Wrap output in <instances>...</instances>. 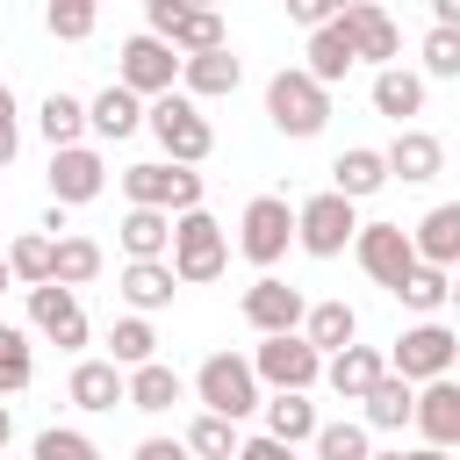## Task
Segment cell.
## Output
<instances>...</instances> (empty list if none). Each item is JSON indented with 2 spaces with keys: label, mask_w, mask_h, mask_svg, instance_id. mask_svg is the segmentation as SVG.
<instances>
[{
  "label": "cell",
  "mask_w": 460,
  "mask_h": 460,
  "mask_svg": "<svg viewBox=\"0 0 460 460\" xmlns=\"http://www.w3.org/2000/svg\"><path fill=\"white\" fill-rule=\"evenodd\" d=\"M144 129L158 137V151H165V165H201L208 151H216V122L187 101V93H158V101H144Z\"/></svg>",
  "instance_id": "1"
},
{
  "label": "cell",
  "mask_w": 460,
  "mask_h": 460,
  "mask_svg": "<svg viewBox=\"0 0 460 460\" xmlns=\"http://www.w3.org/2000/svg\"><path fill=\"white\" fill-rule=\"evenodd\" d=\"M165 266H172V280H187V288L216 280V273L230 266V230H223L208 208H187V216H172V244H165Z\"/></svg>",
  "instance_id": "2"
},
{
  "label": "cell",
  "mask_w": 460,
  "mask_h": 460,
  "mask_svg": "<svg viewBox=\"0 0 460 460\" xmlns=\"http://www.w3.org/2000/svg\"><path fill=\"white\" fill-rule=\"evenodd\" d=\"M194 395H201V417H223V424H244V417L266 402L244 352H208V359L194 367Z\"/></svg>",
  "instance_id": "3"
},
{
  "label": "cell",
  "mask_w": 460,
  "mask_h": 460,
  "mask_svg": "<svg viewBox=\"0 0 460 460\" xmlns=\"http://www.w3.org/2000/svg\"><path fill=\"white\" fill-rule=\"evenodd\" d=\"M381 359H388V374H395V381H410V388H424V381H453L460 338L431 316V323H410V331L395 338V352H381Z\"/></svg>",
  "instance_id": "4"
},
{
  "label": "cell",
  "mask_w": 460,
  "mask_h": 460,
  "mask_svg": "<svg viewBox=\"0 0 460 460\" xmlns=\"http://www.w3.org/2000/svg\"><path fill=\"white\" fill-rule=\"evenodd\" d=\"M266 115H273L280 137H316V129L331 122V93H323L302 65H288V72L266 79Z\"/></svg>",
  "instance_id": "5"
},
{
  "label": "cell",
  "mask_w": 460,
  "mask_h": 460,
  "mask_svg": "<svg viewBox=\"0 0 460 460\" xmlns=\"http://www.w3.org/2000/svg\"><path fill=\"white\" fill-rule=\"evenodd\" d=\"M122 194H129V208L187 216V208H201V172L165 165V158H144V165H122Z\"/></svg>",
  "instance_id": "6"
},
{
  "label": "cell",
  "mask_w": 460,
  "mask_h": 460,
  "mask_svg": "<svg viewBox=\"0 0 460 460\" xmlns=\"http://www.w3.org/2000/svg\"><path fill=\"white\" fill-rule=\"evenodd\" d=\"M288 244H295V208H288V194H252L244 216H237V252H244L252 266H280Z\"/></svg>",
  "instance_id": "7"
},
{
  "label": "cell",
  "mask_w": 460,
  "mask_h": 460,
  "mask_svg": "<svg viewBox=\"0 0 460 460\" xmlns=\"http://www.w3.org/2000/svg\"><path fill=\"white\" fill-rule=\"evenodd\" d=\"M252 381L259 388H273V395H309L316 381H323V359L288 331V338H259V352H252Z\"/></svg>",
  "instance_id": "8"
},
{
  "label": "cell",
  "mask_w": 460,
  "mask_h": 460,
  "mask_svg": "<svg viewBox=\"0 0 460 460\" xmlns=\"http://www.w3.org/2000/svg\"><path fill=\"white\" fill-rule=\"evenodd\" d=\"M352 230H359V208H352V201H338L331 187H323V194H309V201L295 208V244H302L309 259H338V252L352 244Z\"/></svg>",
  "instance_id": "9"
},
{
  "label": "cell",
  "mask_w": 460,
  "mask_h": 460,
  "mask_svg": "<svg viewBox=\"0 0 460 460\" xmlns=\"http://www.w3.org/2000/svg\"><path fill=\"white\" fill-rule=\"evenodd\" d=\"M352 252H359L367 280L388 288V295L417 273V252H410V230H402V223H359V230H352Z\"/></svg>",
  "instance_id": "10"
},
{
  "label": "cell",
  "mask_w": 460,
  "mask_h": 460,
  "mask_svg": "<svg viewBox=\"0 0 460 460\" xmlns=\"http://www.w3.org/2000/svg\"><path fill=\"white\" fill-rule=\"evenodd\" d=\"M172 79H180V58H172V43H158V36H129L122 43V93H137V101H158V93H172Z\"/></svg>",
  "instance_id": "11"
},
{
  "label": "cell",
  "mask_w": 460,
  "mask_h": 460,
  "mask_svg": "<svg viewBox=\"0 0 460 460\" xmlns=\"http://www.w3.org/2000/svg\"><path fill=\"white\" fill-rule=\"evenodd\" d=\"M108 187V158L93 151V144H72V151H50V201L72 216V208H86L93 194Z\"/></svg>",
  "instance_id": "12"
},
{
  "label": "cell",
  "mask_w": 460,
  "mask_h": 460,
  "mask_svg": "<svg viewBox=\"0 0 460 460\" xmlns=\"http://www.w3.org/2000/svg\"><path fill=\"white\" fill-rule=\"evenodd\" d=\"M338 29H345V43H352V58L359 65H395V50H402V36H395V22L374 7V0H345L338 7Z\"/></svg>",
  "instance_id": "13"
},
{
  "label": "cell",
  "mask_w": 460,
  "mask_h": 460,
  "mask_svg": "<svg viewBox=\"0 0 460 460\" xmlns=\"http://www.w3.org/2000/svg\"><path fill=\"white\" fill-rule=\"evenodd\" d=\"M302 288H288V280H273V273H259L252 288H244V323L259 331V338H288V331H302Z\"/></svg>",
  "instance_id": "14"
},
{
  "label": "cell",
  "mask_w": 460,
  "mask_h": 460,
  "mask_svg": "<svg viewBox=\"0 0 460 460\" xmlns=\"http://www.w3.org/2000/svg\"><path fill=\"white\" fill-rule=\"evenodd\" d=\"M29 323H36L50 345H65V352H79V345H86V309H79V295H72V288H58V280L29 288Z\"/></svg>",
  "instance_id": "15"
},
{
  "label": "cell",
  "mask_w": 460,
  "mask_h": 460,
  "mask_svg": "<svg viewBox=\"0 0 460 460\" xmlns=\"http://www.w3.org/2000/svg\"><path fill=\"white\" fill-rule=\"evenodd\" d=\"M410 424L424 431V446L453 453L460 446V381H424L417 402H410Z\"/></svg>",
  "instance_id": "16"
},
{
  "label": "cell",
  "mask_w": 460,
  "mask_h": 460,
  "mask_svg": "<svg viewBox=\"0 0 460 460\" xmlns=\"http://www.w3.org/2000/svg\"><path fill=\"white\" fill-rule=\"evenodd\" d=\"M237 79H244V58L223 43V50H201V58H180V93L201 108V101H223V93H237Z\"/></svg>",
  "instance_id": "17"
},
{
  "label": "cell",
  "mask_w": 460,
  "mask_h": 460,
  "mask_svg": "<svg viewBox=\"0 0 460 460\" xmlns=\"http://www.w3.org/2000/svg\"><path fill=\"white\" fill-rule=\"evenodd\" d=\"M381 165H388V180H410V187H424V180H438L446 172V144L431 137V129H395V144L381 151Z\"/></svg>",
  "instance_id": "18"
},
{
  "label": "cell",
  "mask_w": 460,
  "mask_h": 460,
  "mask_svg": "<svg viewBox=\"0 0 460 460\" xmlns=\"http://www.w3.org/2000/svg\"><path fill=\"white\" fill-rule=\"evenodd\" d=\"M381 187H388V165H381V151H374V144H352V151H338V158H331V194H338V201H352V208H359V201H367V194H381Z\"/></svg>",
  "instance_id": "19"
},
{
  "label": "cell",
  "mask_w": 460,
  "mask_h": 460,
  "mask_svg": "<svg viewBox=\"0 0 460 460\" xmlns=\"http://www.w3.org/2000/svg\"><path fill=\"white\" fill-rule=\"evenodd\" d=\"M410 252H417V266L453 273V259H460V201H438V208L410 230Z\"/></svg>",
  "instance_id": "20"
},
{
  "label": "cell",
  "mask_w": 460,
  "mask_h": 460,
  "mask_svg": "<svg viewBox=\"0 0 460 460\" xmlns=\"http://www.w3.org/2000/svg\"><path fill=\"white\" fill-rule=\"evenodd\" d=\"M295 338H302L316 359H323V352H345V345L359 338V309H352V302H309Z\"/></svg>",
  "instance_id": "21"
},
{
  "label": "cell",
  "mask_w": 460,
  "mask_h": 460,
  "mask_svg": "<svg viewBox=\"0 0 460 460\" xmlns=\"http://www.w3.org/2000/svg\"><path fill=\"white\" fill-rule=\"evenodd\" d=\"M122 402L144 410V417H165L172 402H187V381H180L165 359H151V367H129V374H122Z\"/></svg>",
  "instance_id": "22"
},
{
  "label": "cell",
  "mask_w": 460,
  "mask_h": 460,
  "mask_svg": "<svg viewBox=\"0 0 460 460\" xmlns=\"http://www.w3.org/2000/svg\"><path fill=\"white\" fill-rule=\"evenodd\" d=\"M144 129V101L137 93H122V86H101L93 101H86V137H101V144H122V137H137Z\"/></svg>",
  "instance_id": "23"
},
{
  "label": "cell",
  "mask_w": 460,
  "mask_h": 460,
  "mask_svg": "<svg viewBox=\"0 0 460 460\" xmlns=\"http://www.w3.org/2000/svg\"><path fill=\"white\" fill-rule=\"evenodd\" d=\"M381 374H388V359H381L374 345H345V352H331V359H323V381H331V395H338V402H359Z\"/></svg>",
  "instance_id": "24"
},
{
  "label": "cell",
  "mask_w": 460,
  "mask_h": 460,
  "mask_svg": "<svg viewBox=\"0 0 460 460\" xmlns=\"http://www.w3.org/2000/svg\"><path fill=\"white\" fill-rule=\"evenodd\" d=\"M115 288H122L129 316H151V309H165V302H172V288H180V280H172V266H165V259H129Z\"/></svg>",
  "instance_id": "25"
},
{
  "label": "cell",
  "mask_w": 460,
  "mask_h": 460,
  "mask_svg": "<svg viewBox=\"0 0 460 460\" xmlns=\"http://www.w3.org/2000/svg\"><path fill=\"white\" fill-rule=\"evenodd\" d=\"M65 395H72V410L101 417V410H115V402H122V367H108V359H79V367H72V381H65Z\"/></svg>",
  "instance_id": "26"
},
{
  "label": "cell",
  "mask_w": 460,
  "mask_h": 460,
  "mask_svg": "<svg viewBox=\"0 0 460 460\" xmlns=\"http://www.w3.org/2000/svg\"><path fill=\"white\" fill-rule=\"evenodd\" d=\"M259 410H266V431H259V438H273V446H288V453H295V446H309V438H316V424H323L309 395H273V402H259Z\"/></svg>",
  "instance_id": "27"
},
{
  "label": "cell",
  "mask_w": 460,
  "mask_h": 460,
  "mask_svg": "<svg viewBox=\"0 0 460 460\" xmlns=\"http://www.w3.org/2000/svg\"><path fill=\"white\" fill-rule=\"evenodd\" d=\"M374 115H388L395 129H410V115H424V79L402 72V65L374 72Z\"/></svg>",
  "instance_id": "28"
},
{
  "label": "cell",
  "mask_w": 460,
  "mask_h": 460,
  "mask_svg": "<svg viewBox=\"0 0 460 460\" xmlns=\"http://www.w3.org/2000/svg\"><path fill=\"white\" fill-rule=\"evenodd\" d=\"M410 402H417V388L395 381V374H381V381L359 395V424H367V431H402V424H410Z\"/></svg>",
  "instance_id": "29"
},
{
  "label": "cell",
  "mask_w": 460,
  "mask_h": 460,
  "mask_svg": "<svg viewBox=\"0 0 460 460\" xmlns=\"http://www.w3.org/2000/svg\"><path fill=\"white\" fill-rule=\"evenodd\" d=\"M36 129H43V144H50V151H72V144H86V101H79V93H43V108H36Z\"/></svg>",
  "instance_id": "30"
},
{
  "label": "cell",
  "mask_w": 460,
  "mask_h": 460,
  "mask_svg": "<svg viewBox=\"0 0 460 460\" xmlns=\"http://www.w3.org/2000/svg\"><path fill=\"white\" fill-rule=\"evenodd\" d=\"M158 359V331H151V316H115L108 323V367H151Z\"/></svg>",
  "instance_id": "31"
},
{
  "label": "cell",
  "mask_w": 460,
  "mask_h": 460,
  "mask_svg": "<svg viewBox=\"0 0 460 460\" xmlns=\"http://www.w3.org/2000/svg\"><path fill=\"white\" fill-rule=\"evenodd\" d=\"M352 65H359V58H352V43H345V29H338V22L309 36V65H302V72H309V79H316L323 93H331V86H338V79H345Z\"/></svg>",
  "instance_id": "32"
},
{
  "label": "cell",
  "mask_w": 460,
  "mask_h": 460,
  "mask_svg": "<svg viewBox=\"0 0 460 460\" xmlns=\"http://www.w3.org/2000/svg\"><path fill=\"white\" fill-rule=\"evenodd\" d=\"M115 237H122L129 259H165V244H172V216H158V208H129V216L115 223Z\"/></svg>",
  "instance_id": "33"
},
{
  "label": "cell",
  "mask_w": 460,
  "mask_h": 460,
  "mask_svg": "<svg viewBox=\"0 0 460 460\" xmlns=\"http://www.w3.org/2000/svg\"><path fill=\"white\" fill-rule=\"evenodd\" d=\"M93 273H101V244H93V237L72 230V237L50 244V280H58V288H86Z\"/></svg>",
  "instance_id": "34"
},
{
  "label": "cell",
  "mask_w": 460,
  "mask_h": 460,
  "mask_svg": "<svg viewBox=\"0 0 460 460\" xmlns=\"http://www.w3.org/2000/svg\"><path fill=\"white\" fill-rule=\"evenodd\" d=\"M172 58H201V50H223V14H208V7H187L180 22H172Z\"/></svg>",
  "instance_id": "35"
},
{
  "label": "cell",
  "mask_w": 460,
  "mask_h": 460,
  "mask_svg": "<svg viewBox=\"0 0 460 460\" xmlns=\"http://www.w3.org/2000/svg\"><path fill=\"white\" fill-rule=\"evenodd\" d=\"M446 295H453V273H438V266H417V273H410V280L395 288V302H402V309H417L424 323H431V316L446 309Z\"/></svg>",
  "instance_id": "36"
},
{
  "label": "cell",
  "mask_w": 460,
  "mask_h": 460,
  "mask_svg": "<svg viewBox=\"0 0 460 460\" xmlns=\"http://www.w3.org/2000/svg\"><path fill=\"white\" fill-rule=\"evenodd\" d=\"M0 259H7V280H29V288L50 280V237H36V230H22Z\"/></svg>",
  "instance_id": "37"
},
{
  "label": "cell",
  "mask_w": 460,
  "mask_h": 460,
  "mask_svg": "<svg viewBox=\"0 0 460 460\" xmlns=\"http://www.w3.org/2000/svg\"><path fill=\"white\" fill-rule=\"evenodd\" d=\"M316 460H367L374 446H367V424H352V417H338V424H316Z\"/></svg>",
  "instance_id": "38"
},
{
  "label": "cell",
  "mask_w": 460,
  "mask_h": 460,
  "mask_svg": "<svg viewBox=\"0 0 460 460\" xmlns=\"http://www.w3.org/2000/svg\"><path fill=\"white\" fill-rule=\"evenodd\" d=\"M36 381V359H29V338L14 323H0V395H22Z\"/></svg>",
  "instance_id": "39"
},
{
  "label": "cell",
  "mask_w": 460,
  "mask_h": 460,
  "mask_svg": "<svg viewBox=\"0 0 460 460\" xmlns=\"http://www.w3.org/2000/svg\"><path fill=\"white\" fill-rule=\"evenodd\" d=\"M180 446L201 453V460H237V424H223V417H194Z\"/></svg>",
  "instance_id": "40"
},
{
  "label": "cell",
  "mask_w": 460,
  "mask_h": 460,
  "mask_svg": "<svg viewBox=\"0 0 460 460\" xmlns=\"http://www.w3.org/2000/svg\"><path fill=\"white\" fill-rule=\"evenodd\" d=\"M93 22H101V14H93V0H50V7H43V29H50L58 43L93 36Z\"/></svg>",
  "instance_id": "41"
},
{
  "label": "cell",
  "mask_w": 460,
  "mask_h": 460,
  "mask_svg": "<svg viewBox=\"0 0 460 460\" xmlns=\"http://www.w3.org/2000/svg\"><path fill=\"white\" fill-rule=\"evenodd\" d=\"M36 460H101V446L72 424H50V431H36Z\"/></svg>",
  "instance_id": "42"
},
{
  "label": "cell",
  "mask_w": 460,
  "mask_h": 460,
  "mask_svg": "<svg viewBox=\"0 0 460 460\" xmlns=\"http://www.w3.org/2000/svg\"><path fill=\"white\" fill-rule=\"evenodd\" d=\"M424 72L431 79H460V29H431L424 36Z\"/></svg>",
  "instance_id": "43"
},
{
  "label": "cell",
  "mask_w": 460,
  "mask_h": 460,
  "mask_svg": "<svg viewBox=\"0 0 460 460\" xmlns=\"http://www.w3.org/2000/svg\"><path fill=\"white\" fill-rule=\"evenodd\" d=\"M295 22L316 36V29H331V22H338V0H295Z\"/></svg>",
  "instance_id": "44"
},
{
  "label": "cell",
  "mask_w": 460,
  "mask_h": 460,
  "mask_svg": "<svg viewBox=\"0 0 460 460\" xmlns=\"http://www.w3.org/2000/svg\"><path fill=\"white\" fill-rule=\"evenodd\" d=\"M14 151H22V122H14V93L0 101V165H14Z\"/></svg>",
  "instance_id": "45"
},
{
  "label": "cell",
  "mask_w": 460,
  "mask_h": 460,
  "mask_svg": "<svg viewBox=\"0 0 460 460\" xmlns=\"http://www.w3.org/2000/svg\"><path fill=\"white\" fill-rule=\"evenodd\" d=\"M237 460H302V453H288L273 438H237Z\"/></svg>",
  "instance_id": "46"
},
{
  "label": "cell",
  "mask_w": 460,
  "mask_h": 460,
  "mask_svg": "<svg viewBox=\"0 0 460 460\" xmlns=\"http://www.w3.org/2000/svg\"><path fill=\"white\" fill-rule=\"evenodd\" d=\"M137 460H194V453H187L180 438H144V446H137Z\"/></svg>",
  "instance_id": "47"
},
{
  "label": "cell",
  "mask_w": 460,
  "mask_h": 460,
  "mask_svg": "<svg viewBox=\"0 0 460 460\" xmlns=\"http://www.w3.org/2000/svg\"><path fill=\"white\" fill-rule=\"evenodd\" d=\"M431 29H460V0H431Z\"/></svg>",
  "instance_id": "48"
},
{
  "label": "cell",
  "mask_w": 460,
  "mask_h": 460,
  "mask_svg": "<svg viewBox=\"0 0 460 460\" xmlns=\"http://www.w3.org/2000/svg\"><path fill=\"white\" fill-rule=\"evenodd\" d=\"M7 438H14V417H7V402H0V453H7Z\"/></svg>",
  "instance_id": "49"
},
{
  "label": "cell",
  "mask_w": 460,
  "mask_h": 460,
  "mask_svg": "<svg viewBox=\"0 0 460 460\" xmlns=\"http://www.w3.org/2000/svg\"><path fill=\"white\" fill-rule=\"evenodd\" d=\"M410 460H453V453H438V446H417V453H410Z\"/></svg>",
  "instance_id": "50"
},
{
  "label": "cell",
  "mask_w": 460,
  "mask_h": 460,
  "mask_svg": "<svg viewBox=\"0 0 460 460\" xmlns=\"http://www.w3.org/2000/svg\"><path fill=\"white\" fill-rule=\"evenodd\" d=\"M367 460H410V453H402V446H395V453H367Z\"/></svg>",
  "instance_id": "51"
},
{
  "label": "cell",
  "mask_w": 460,
  "mask_h": 460,
  "mask_svg": "<svg viewBox=\"0 0 460 460\" xmlns=\"http://www.w3.org/2000/svg\"><path fill=\"white\" fill-rule=\"evenodd\" d=\"M0 288H7V259H0Z\"/></svg>",
  "instance_id": "52"
},
{
  "label": "cell",
  "mask_w": 460,
  "mask_h": 460,
  "mask_svg": "<svg viewBox=\"0 0 460 460\" xmlns=\"http://www.w3.org/2000/svg\"><path fill=\"white\" fill-rule=\"evenodd\" d=\"M0 101H7V79H0Z\"/></svg>",
  "instance_id": "53"
},
{
  "label": "cell",
  "mask_w": 460,
  "mask_h": 460,
  "mask_svg": "<svg viewBox=\"0 0 460 460\" xmlns=\"http://www.w3.org/2000/svg\"><path fill=\"white\" fill-rule=\"evenodd\" d=\"M0 216H7V208H0Z\"/></svg>",
  "instance_id": "54"
},
{
  "label": "cell",
  "mask_w": 460,
  "mask_h": 460,
  "mask_svg": "<svg viewBox=\"0 0 460 460\" xmlns=\"http://www.w3.org/2000/svg\"><path fill=\"white\" fill-rule=\"evenodd\" d=\"M0 460H7V453H0Z\"/></svg>",
  "instance_id": "55"
}]
</instances>
